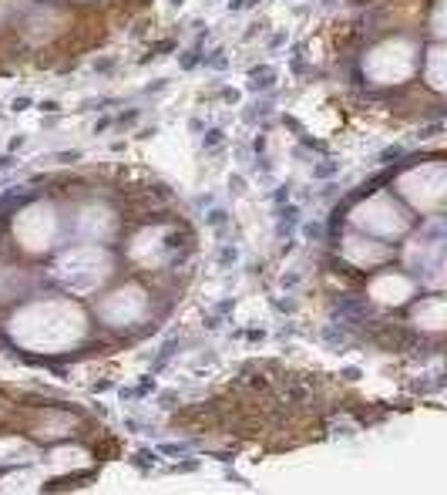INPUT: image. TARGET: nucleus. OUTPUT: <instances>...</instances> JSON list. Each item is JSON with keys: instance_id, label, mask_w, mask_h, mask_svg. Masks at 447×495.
I'll use <instances>...</instances> for the list:
<instances>
[{"instance_id": "1", "label": "nucleus", "mask_w": 447, "mask_h": 495, "mask_svg": "<svg viewBox=\"0 0 447 495\" xmlns=\"http://www.w3.org/2000/svg\"><path fill=\"white\" fill-rule=\"evenodd\" d=\"M276 84V71L269 68V64H262V68H252L249 71V91H269Z\"/></svg>"}, {"instance_id": "2", "label": "nucleus", "mask_w": 447, "mask_h": 495, "mask_svg": "<svg viewBox=\"0 0 447 495\" xmlns=\"http://www.w3.org/2000/svg\"><path fill=\"white\" fill-rule=\"evenodd\" d=\"M299 226V206H293V202H286L279 209V223H276V232L279 236H289L293 229Z\"/></svg>"}, {"instance_id": "3", "label": "nucleus", "mask_w": 447, "mask_h": 495, "mask_svg": "<svg viewBox=\"0 0 447 495\" xmlns=\"http://www.w3.org/2000/svg\"><path fill=\"white\" fill-rule=\"evenodd\" d=\"M336 172H340V162L336 158H323V162L313 165V179H333Z\"/></svg>"}, {"instance_id": "4", "label": "nucleus", "mask_w": 447, "mask_h": 495, "mask_svg": "<svg viewBox=\"0 0 447 495\" xmlns=\"http://www.w3.org/2000/svg\"><path fill=\"white\" fill-rule=\"evenodd\" d=\"M202 64H205V68H212V71H225V68H229V57H225L222 47H215L208 57L202 54Z\"/></svg>"}, {"instance_id": "5", "label": "nucleus", "mask_w": 447, "mask_h": 495, "mask_svg": "<svg viewBox=\"0 0 447 495\" xmlns=\"http://www.w3.org/2000/svg\"><path fill=\"white\" fill-rule=\"evenodd\" d=\"M175 347H178V343H175V341H168L165 347L158 350V357H155V364H151V374H158V371H162V367H165V364L172 361V354H175Z\"/></svg>"}, {"instance_id": "6", "label": "nucleus", "mask_w": 447, "mask_h": 495, "mask_svg": "<svg viewBox=\"0 0 447 495\" xmlns=\"http://www.w3.org/2000/svg\"><path fill=\"white\" fill-rule=\"evenodd\" d=\"M178 64H182V71H192L195 64H202V51H199V44H195L192 51H185V54H182V61H178Z\"/></svg>"}, {"instance_id": "7", "label": "nucleus", "mask_w": 447, "mask_h": 495, "mask_svg": "<svg viewBox=\"0 0 447 495\" xmlns=\"http://www.w3.org/2000/svg\"><path fill=\"white\" fill-rule=\"evenodd\" d=\"M222 142H225V132H222V128H208V132L202 135V145H205V149H219Z\"/></svg>"}, {"instance_id": "8", "label": "nucleus", "mask_w": 447, "mask_h": 495, "mask_svg": "<svg viewBox=\"0 0 447 495\" xmlns=\"http://www.w3.org/2000/svg\"><path fill=\"white\" fill-rule=\"evenodd\" d=\"M131 465H135L138 472H148L151 465H155V452H138V455L131 458Z\"/></svg>"}, {"instance_id": "9", "label": "nucleus", "mask_w": 447, "mask_h": 495, "mask_svg": "<svg viewBox=\"0 0 447 495\" xmlns=\"http://www.w3.org/2000/svg\"><path fill=\"white\" fill-rule=\"evenodd\" d=\"M239 260V249L232 246V243H225L222 249H219V267H229V263H236Z\"/></svg>"}, {"instance_id": "10", "label": "nucleus", "mask_w": 447, "mask_h": 495, "mask_svg": "<svg viewBox=\"0 0 447 495\" xmlns=\"http://www.w3.org/2000/svg\"><path fill=\"white\" fill-rule=\"evenodd\" d=\"M225 219H229V212H225V209H219V206L205 212V226H222Z\"/></svg>"}, {"instance_id": "11", "label": "nucleus", "mask_w": 447, "mask_h": 495, "mask_svg": "<svg viewBox=\"0 0 447 495\" xmlns=\"http://www.w3.org/2000/svg\"><path fill=\"white\" fill-rule=\"evenodd\" d=\"M400 155H404V152H400V145H390V149H383V152H380V162H383V165H390L393 158H400Z\"/></svg>"}, {"instance_id": "12", "label": "nucleus", "mask_w": 447, "mask_h": 495, "mask_svg": "<svg viewBox=\"0 0 447 495\" xmlns=\"http://www.w3.org/2000/svg\"><path fill=\"white\" fill-rule=\"evenodd\" d=\"M229 192H236V195H242V192H245V179H242V175H229Z\"/></svg>"}, {"instance_id": "13", "label": "nucleus", "mask_w": 447, "mask_h": 495, "mask_svg": "<svg viewBox=\"0 0 447 495\" xmlns=\"http://www.w3.org/2000/svg\"><path fill=\"white\" fill-rule=\"evenodd\" d=\"M31 105H34L31 98H27V95H20V98H14V101H10V112H27Z\"/></svg>"}, {"instance_id": "14", "label": "nucleus", "mask_w": 447, "mask_h": 495, "mask_svg": "<svg viewBox=\"0 0 447 495\" xmlns=\"http://www.w3.org/2000/svg\"><path fill=\"white\" fill-rule=\"evenodd\" d=\"M37 112H47V114H57V112H61V105H57L54 98H47V101H37Z\"/></svg>"}, {"instance_id": "15", "label": "nucleus", "mask_w": 447, "mask_h": 495, "mask_svg": "<svg viewBox=\"0 0 447 495\" xmlns=\"http://www.w3.org/2000/svg\"><path fill=\"white\" fill-rule=\"evenodd\" d=\"M303 232H306L309 239H319V236H323V226H319V223H303Z\"/></svg>"}, {"instance_id": "16", "label": "nucleus", "mask_w": 447, "mask_h": 495, "mask_svg": "<svg viewBox=\"0 0 447 495\" xmlns=\"http://www.w3.org/2000/svg\"><path fill=\"white\" fill-rule=\"evenodd\" d=\"M259 0H229V10H249V7H256Z\"/></svg>"}, {"instance_id": "17", "label": "nucleus", "mask_w": 447, "mask_h": 495, "mask_svg": "<svg viewBox=\"0 0 447 495\" xmlns=\"http://www.w3.org/2000/svg\"><path fill=\"white\" fill-rule=\"evenodd\" d=\"M162 452H165V455H185L188 445H175V441H172V445H162Z\"/></svg>"}, {"instance_id": "18", "label": "nucleus", "mask_w": 447, "mask_h": 495, "mask_svg": "<svg viewBox=\"0 0 447 495\" xmlns=\"http://www.w3.org/2000/svg\"><path fill=\"white\" fill-rule=\"evenodd\" d=\"M273 199H276V206H282V202L289 199V186H279V189L273 192Z\"/></svg>"}, {"instance_id": "19", "label": "nucleus", "mask_w": 447, "mask_h": 495, "mask_svg": "<svg viewBox=\"0 0 447 495\" xmlns=\"http://www.w3.org/2000/svg\"><path fill=\"white\" fill-rule=\"evenodd\" d=\"M199 468V461L195 458H188V461H182V465H175V472H195Z\"/></svg>"}, {"instance_id": "20", "label": "nucleus", "mask_w": 447, "mask_h": 495, "mask_svg": "<svg viewBox=\"0 0 447 495\" xmlns=\"http://www.w3.org/2000/svg\"><path fill=\"white\" fill-rule=\"evenodd\" d=\"M111 387H114L111 381H94V384H91V391H94V394H101V391H111Z\"/></svg>"}, {"instance_id": "21", "label": "nucleus", "mask_w": 447, "mask_h": 495, "mask_svg": "<svg viewBox=\"0 0 447 495\" xmlns=\"http://www.w3.org/2000/svg\"><path fill=\"white\" fill-rule=\"evenodd\" d=\"M14 165V152H7V155H0V172H7Z\"/></svg>"}, {"instance_id": "22", "label": "nucleus", "mask_w": 447, "mask_h": 495, "mask_svg": "<svg viewBox=\"0 0 447 495\" xmlns=\"http://www.w3.org/2000/svg\"><path fill=\"white\" fill-rule=\"evenodd\" d=\"M165 88H168V81H165V77H158V81H155V84H148L145 91L151 95V91H165Z\"/></svg>"}, {"instance_id": "23", "label": "nucleus", "mask_w": 447, "mask_h": 495, "mask_svg": "<svg viewBox=\"0 0 447 495\" xmlns=\"http://www.w3.org/2000/svg\"><path fill=\"white\" fill-rule=\"evenodd\" d=\"M57 158H61V162H77L81 152H57Z\"/></svg>"}, {"instance_id": "24", "label": "nucleus", "mask_w": 447, "mask_h": 495, "mask_svg": "<svg viewBox=\"0 0 447 495\" xmlns=\"http://www.w3.org/2000/svg\"><path fill=\"white\" fill-rule=\"evenodd\" d=\"M118 121H121V125H135V121H138V112H128V114H121Z\"/></svg>"}, {"instance_id": "25", "label": "nucleus", "mask_w": 447, "mask_h": 495, "mask_svg": "<svg viewBox=\"0 0 447 495\" xmlns=\"http://www.w3.org/2000/svg\"><path fill=\"white\" fill-rule=\"evenodd\" d=\"M232 306H236V300H222V304L215 306V313H229V310H232Z\"/></svg>"}, {"instance_id": "26", "label": "nucleus", "mask_w": 447, "mask_h": 495, "mask_svg": "<svg viewBox=\"0 0 447 495\" xmlns=\"http://www.w3.org/2000/svg\"><path fill=\"white\" fill-rule=\"evenodd\" d=\"M108 125H111V118H101V121H98V125H94V135L108 132Z\"/></svg>"}, {"instance_id": "27", "label": "nucleus", "mask_w": 447, "mask_h": 495, "mask_svg": "<svg viewBox=\"0 0 447 495\" xmlns=\"http://www.w3.org/2000/svg\"><path fill=\"white\" fill-rule=\"evenodd\" d=\"M10 152H17V149H24V135H17V138H10V145H7Z\"/></svg>"}, {"instance_id": "28", "label": "nucleus", "mask_w": 447, "mask_h": 495, "mask_svg": "<svg viewBox=\"0 0 447 495\" xmlns=\"http://www.w3.org/2000/svg\"><path fill=\"white\" fill-rule=\"evenodd\" d=\"M343 378H346V381H356V378H360V371H356V367H346V371H343Z\"/></svg>"}, {"instance_id": "29", "label": "nucleus", "mask_w": 447, "mask_h": 495, "mask_svg": "<svg viewBox=\"0 0 447 495\" xmlns=\"http://www.w3.org/2000/svg\"><path fill=\"white\" fill-rule=\"evenodd\" d=\"M222 98H225V101H239V91H232V88H225V91H222Z\"/></svg>"}, {"instance_id": "30", "label": "nucleus", "mask_w": 447, "mask_h": 495, "mask_svg": "<svg viewBox=\"0 0 447 495\" xmlns=\"http://www.w3.org/2000/svg\"><path fill=\"white\" fill-rule=\"evenodd\" d=\"M168 3H172V7H182V3H185V0H168Z\"/></svg>"}]
</instances>
